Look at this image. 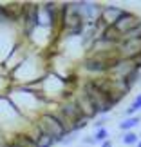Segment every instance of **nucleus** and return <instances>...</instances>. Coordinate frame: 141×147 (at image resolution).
<instances>
[{
    "mask_svg": "<svg viewBox=\"0 0 141 147\" xmlns=\"http://www.w3.org/2000/svg\"><path fill=\"white\" fill-rule=\"evenodd\" d=\"M100 147H112V142L110 140H105L103 144H100Z\"/></svg>",
    "mask_w": 141,
    "mask_h": 147,
    "instance_id": "nucleus-17",
    "label": "nucleus"
},
{
    "mask_svg": "<svg viewBox=\"0 0 141 147\" xmlns=\"http://www.w3.org/2000/svg\"><path fill=\"white\" fill-rule=\"evenodd\" d=\"M114 26L118 27V31H120V33H121V36H123L125 33L132 31L134 27L141 26V18H139L138 15L130 13V11H125V13H123V16H120V20H118Z\"/></svg>",
    "mask_w": 141,
    "mask_h": 147,
    "instance_id": "nucleus-2",
    "label": "nucleus"
},
{
    "mask_svg": "<svg viewBox=\"0 0 141 147\" xmlns=\"http://www.w3.org/2000/svg\"><path fill=\"white\" fill-rule=\"evenodd\" d=\"M76 102H78V105H80V109H82V113L85 116H89L92 120V118L98 115V113H96V109H94V105H92V102L89 100V96L83 91H80L78 93V96H76Z\"/></svg>",
    "mask_w": 141,
    "mask_h": 147,
    "instance_id": "nucleus-6",
    "label": "nucleus"
},
{
    "mask_svg": "<svg viewBox=\"0 0 141 147\" xmlns=\"http://www.w3.org/2000/svg\"><path fill=\"white\" fill-rule=\"evenodd\" d=\"M100 38H103V40H107V42H114V44H120L121 42V33L118 31V27L116 26H107L105 29H103V33H101V36Z\"/></svg>",
    "mask_w": 141,
    "mask_h": 147,
    "instance_id": "nucleus-7",
    "label": "nucleus"
},
{
    "mask_svg": "<svg viewBox=\"0 0 141 147\" xmlns=\"http://www.w3.org/2000/svg\"><path fill=\"white\" fill-rule=\"evenodd\" d=\"M125 13V9H121L120 5H112V4H107L101 7V18H103L109 26H114L118 20H120V16H123Z\"/></svg>",
    "mask_w": 141,
    "mask_h": 147,
    "instance_id": "nucleus-5",
    "label": "nucleus"
},
{
    "mask_svg": "<svg viewBox=\"0 0 141 147\" xmlns=\"http://www.w3.org/2000/svg\"><path fill=\"white\" fill-rule=\"evenodd\" d=\"M36 147H53L56 144V140L53 136H49V134H43V133H38L36 134Z\"/></svg>",
    "mask_w": 141,
    "mask_h": 147,
    "instance_id": "nucleus-9",
    "label": "nucleus"
},
{
    "mask_svg": "<svg viewBox=\"0 0 141 147\" xmlns=\"http://www.w3.org/2000/svg\"><path fill=\"white\" fill-rule=\"evenodd\" d=\"M76 134H78V133H69V134H67V136H65V140H63V144H65V145H69V144H72V142H74V140L78 138Z\"/></svg>",
    "mask_w": 141,
    "mask_h": 147,
    "instance_id": "nucleus-15",
    "label": "nucleus"
},
{
    "mask_svg": "<svg viewBox=\"0 0 141 147\" xmlns=\"http://www.w3.org/2000/svg\"><path fill=\"white\" fill-rule=\"evenodd\" d=\"M110 62H105L101 58H96V56H87L85 62H83V69L89 71V73H103L107 75L110 69Z\"/></svg>",
    "mask_w": 141,
    "mask_h": 147,
    "instance_id": "nucleus-4",
    "label": "nucleus"
},
{
    "mask_svg": "<svg viewBox=\"0 0 141 147\" xmlns=\"http://www.w3.org/2000/svg\"><path fill=\"white\" fill-rule=\"evenodd\" d=\"M121 142L125 144V145H138V142H139V136L134 131H128V133H125L121 136Z\"/></svg>",
    "mask_w": 141,
    "mask_h": 147,
    "instance_id": "nucleus-11",
    "label": "nucleus"
},
{
    "mask_svg": "<svg viewBox=\"0 0 141 147\" xmlns=\"http://www.w3.org/2000/svg\"><path fill=\"white\" fill-rule=\"evenodd\" d=\"M82 142H83V144H87V145H94V144H96V140H94V136H85V138L82 140Z\"/></svg>",
    "mask_w": 141,
    "mask_h": 147,
    "instance_id": "nucleus-16",
    "label": "nucleus"
},
{
    "mask_svg": "<svg viewBox=\"0 0 141 147\" xmlns=\"http://www.w3.org/2000/svg\"><path fill=\"white\" fill-rule=\"evenodd\" d=\"M139 122H141L139 116H128L123 122H120V129H121V131H125V133H128V131H132L134 127H138Z\"/></svg>",
    "mask_w": 141,
    "mask_h": 147,
    "instance_id": "nucleus-8",
    "label": "nucleus"
},
{
    "mask_svg": "<svg viewBox=\"0 0 141 147\" xmlns=\"http://www.w3.org/2000/svg\"><path fill=\"white\" fill-rule=\"evenodd\" d=\"M139 109H141V93L138 94L136 98H134V102L130 104V107H128V109H125V116H127V118H128V116H134Z\"/></svg>",
    "mask_w": 141,
    "mask_h": 147,
    "instance_id": "nucleus-10",
    "label": "nucleus"
},
{
    "mask_svg": "<svg viewBox=\"0 0 141 147\" xmlns=\"http://www.w3.org/2000/svg\"><path fill=\"white\" fill-rule=\"evenodd\" d=\"M101 7L98 2H80V15L85 22H96L101 16Z\"/></svg>",
    "mask_w": 141,
    "mask_h": 147,
    "instance_id": "nucleus-3",
    "label": "nucleus"
},
{
    "mask_svg": "<svg viewBox=\"0 0 141 147\" xmlns=\"http://www.w3.org/2000/svg\"><path fill=\"white\" fill-rule=\"evenodd\" d=\"M35 125H36L38 133L49 134V136H53L56 142H60V144H63L65 136L71 133L69 129L60 122V118L56 116L54 113H43V115H40V118H38V122Z\"/></svg>",
    "mask_w": 141,
    "mask_h": 147,
    "instance_id": "nucleus-1",
    "label": "nucleus"
},
{
    "mask_svg": "<svg viewBox=\"0 0 141 147\" xmlns=\"http://www.w3.org/2000/svg\"><path fill=\"white\" fill-rule=\"evenodd\" d=\"M136 147H141V140H139V142H138V145H136Z\"/></svg>",
    "mask_w": 141,
    "mask_h": 147,
    "instance_id": "nucleus-18",
    "label": "nucleus"
},
{
    "mask_svg": "<svg viewBox=\"0 0 141 147\" xmlns=\"http://www.w3.org/2000/svg\"><path fill=\"white\" fill-rule=\"evenodd\" d=\"M139 78H141V71H139V69H136V71H132L130 75H128V76L125 78V82H127V86L132 89V87H134V86H136V84L139 82Z\"/></svg>",
    "mask_w": 141,
    "mask_h": 147,
    "instance_id": "nucleus-13",
    "label": "nucleus"
},
{
    "mask_svg": "<svg viewBox=\"0 0 141 147\" xmlns=\"http://www.w3.org/2000/svg\"><path fill=\"white\" fill-rule=\"evenodd\" d=\"M107 122H109V116L103 115V116H100L98 120L94 122V127H96V129H101V127H105V123H107Z\"/></svg>",
    "mask_w": 141,
    "mask_h": 147,
    "instance_id": "nucleus-14",
    "label": "nucleus"
},
{
    "mask_svg": "<svg viewBox=\"0 0 141 147\" xmlns=\"http://www.w3.org/2000/svg\"><path fill=\"white\" fill-rule=\"evenodd\" d=\"M96 144H103L105 140H109V131H107V127H101V129H96V133L92 134Z\"/></svg>",
    "mask_w": 141,
    "mask_h": 147,
    "instance_id": "nucleus-12",
    "label": "nucleus"
}]
</instances>
